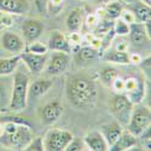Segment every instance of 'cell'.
Instances as JSON below:
<instances>
[{"instance_id":"1","label":"cell","mask_w":151,"mask_h":151,"mask_svg":"<svg viewBox=\"0 0 151 151\" xmlns=\"http://www.w3.org/2000/svg\"><path fill=\"white\" fill-rule=\"evenodd\" d=\"M65 94L69 102L79 109H92L97 102V85L85 74H74L65 81Z\"/></svg>"},{"instance_id":"19","label":"cell","mask_w":151,"mask_h":151,"mask_svg":"<svg viewBox=\"0 0 151 151\" xmlns=\"http://www.w3.org/2000/svg\"><path fill=\"white\" fill-rule=\"evenodd\" d=\"M83 142H85L87 149H90L92 151H106L109 149L103 134L98 131L90 132L83 138Z\"/></svg>"},{"instance_id":"16","label":"cell","mask_w":151,"mask_h":151,"mask_svg":"<svg viewBox=\"0 0 151 151\" xmlns=\"http://www.w3.org/2000/svg\"><path fill=\"white\" fill-rule=\"evenodd\" d=\"M47 47L50 50H52V51L65 52V53H69V55L71 52V45L68 41V37L63 33L58 32V30H56V32H53L51 34Z\"/></svg>"},{"instance_id":"30","label":"cell","mask_w":151,"mask_h":151,"mask_svg":"<svg viewBox=\"0 0 151 151\" xmlns=\"http://www.w3.org/2000/svg\"><path fill=\"white\" fill-rule=\"evenodd\" d=\"M87 146L83 142V139H80V138H74L69 142V144L67 145L65 150L67 151H82V150H86Z\"/></svg>"},{"instance_id":"34","label":"cell","mask_w":151,"mask_h":151,"mask_svg":"<svg viewBox=\"0 0 151 151\" xmlns=\"http://www.w3.org/2000/svg\"><path fill=\"white\" fill-rule=\"evenodd\" d=\"M119 18H121L123 22H126L127 24H131V23H134L135 22L134 15L132 14V11H129L128 9H123L122 12H121V16Z\"/></svg>"},{"instance_id":"38","label":"cell","mask_w":151,"mask_h":151,"mask_svg":"<svg viewBox=\"0 0 151 151\" xmlns=\"http://www.w3.org/2000/svg\"><path fill=\"white\" fill-rule=\"evenodd\" d=\"M128 47H129V45L123 39H119V40L115 41V50H117V51L127 52L128 51Z\"/></svg>"},{"instance_id":"18","label":"cell","mask_w":151,"mask_h":151,"mask_svg":"<svg viewBox=\"0 0 151 151\" xmlns=\"http://www.w3.org/2000/svg\"><path fill=\"white\" fill-rule=\"evenodd\" d=\"M137 145H138V137L133 135L128 131H122V133L117 138V140L109 147V150H111V151H124V150H129Z\"/></svg>"},{"instance_id":"40","label":"cell","mask_w":151,"mask_h":151,"mask_svg":"<svg viewBox=\"0 0 151 151\" xmlns=\"http://www.w3.org/2000/svg\"><path fill=\"white\" fill-rule=\"evenodd\" d=\"M142 56L138 53V52H133V53H129V63H135V64H139L142 62Z\"/></svg>"},{"instance_id":"22","label":"cell","mask_w":151,"mask_h":151,"mask_svg":"<svg viewBox=\"0 0 151 151\" xmlns=\"http://www.w3.org/2000/svg\"><path fill=\"white\" fill-rule=\"evenodd\" d=\"M19 62V55H15L7 58H0V76H7V75L15 73Z\"/></svg>"},{"instance_id":"14","label":"cell","mask_w":151,"mask_h":151,"mask_svg":"<svg viewBox=\"0 0 151 151\" xmlns=\"http://www.w3.org/2000/svg\"><path fill=\"white\" fill-rule=\"evenodd\" d=\"M30 9L28 0H0V10L10 15H23Z\"/></svg>"},{"instance_id":"42","label":"cell","mask_w":151,"mask_h":151,"mask_svg":"<svg viewBox=\"0 0 151 151\" xmlns=\"http://www.w3.org/2000/svg\"><path fill=\"white\" fill-rule=\"evenodd\" d=\"M110 1H115V0H97V3H99V4H102V5H105V4L110 3Z\"/></svg>"},{"instance_id":"10","label":"cell","mask_w":151,"mask_h":151,"mask_svg":"<svg viewBox=\"0 0 151 151\" xmlns=\"http://www.w3.org/2000/svg\"><path fill=\"white\" fill-rule=\"evenodd\" d=\"M1 47L12 55H19L26 50L27 45L23 37L14 32H4L1 35Z\"/></svg>"},{"instance_id":"8","label":"cell","mask_w":151,"mask_h":151,"mask_svg":"<svg viewBox=\"0 0 151 151\" xmlns=\"http://www.w3.org/2000/svg\"><path fill=\"white\" fill-rule=\"evenodd\" d=\"M21 60L24 63V65L28 68L30 74L33 75H39L45 69L46 63H47V53L40 55V53H34L32 51H28L26 48L23 52L19 53Z\"/></svg>"},{"instance_id":"39","label":"cell","mask_w":151,"mask_h":151,"mask_svg":"<svg viewBox=\"0 0 151 151\" xmlns=\"http://www.w3.org/2000/svg\"><path fill=\"white\" fill-rule=\"evenodd\" d=\"M139 64L144 68V73L146 74V75H150V56L147 57V58H145V59H142V62L139 63Z\"/></svg>"},{"instance_id":"43","label":"cell","mask_w":151,"mask_h":151,"mask_svg":"<svg viewBox=\"0 0 151 151\" xmlns=\"http://www.w3.org/2000/svg\"><path fill=\"white\" fill-rule=\"evenodd\" d=\"M139 1H142V3L146 4L147 6H151V0H139Z\"/></svg>"},{"instance_id":"33","label":"cell","mask_w":151,"mask_h":151,"mask_svg":"<svg viewBox=\"0 0 151 151\" xmlns=\"http://www.w3.org/2000/svg\"><path fill=\"white\" fill-rule=\"evenodd\" d=\"M99 21H100V19L97 17L96 14H91V15H88L87 17H85L83 23H86V26L88 27V29L93 30V29L97 27V24L99 23Z\"/></svg>"},{"instance_id":"32","label":"cell","mask_w":151,"mask_h":151,"mask_svg":"<svg viewBox=\"0 0 151 151\" xmlns=\"http://www.w3.org/2000/svg\"><path fill=\"white\" fill-rule=\"evenodd\" d=\"M26 48L28 50V51H32V52H34V53H40V55L47 53V51H48V47H47V46H45V45L41 44V42H36V41L29 44V46L26 47Z\"/></svg>"},{"instance_id":"4","label":"cell","mask_w":151,"mask_h":151,"mask_svg":"<svg viewBox=\"0 0 151 151\" xmlns=\"http://www.w3.org/2000/svg\"><path fill=\"white\" fill-rule=\"evenodd\" d=\"M33 139V134L30 131V126L18 123L17 128L10 133V134H3L0 137V143L4 144L7 147L23 150L26 147L29 142Z\"/></svg>"},{"instance_id":"29","label":"cell","mask_w":151,"mask_h":151,"mask_svg":"<svg viewBox=\"0 0 151 151\" xmlns=\"http://www.w3.org/2000/svg\"><path fill=\"white\" fill-rule=\"evenodd\" d=\"M23 150H26V151H42V150H45L42 137L33 138V139L29 142V144L24 147Z\"/></svg>"},{"instance_id":"13","label":"cell","mask_w":151,"mask_h":151,"mask_svg":"<svg viewBox=\"0 0 151 151\" xmlns=\"http://www.w3.org/2000/svg\"><path fill=\"white\" fill-rule=\"evenodd\" d=\"M129 39L133 46L135 47H144L150 41V36L145 30L144 23H131L129 24Z\"/></svg>"},{"instance_id":"35","label":"cell","mask_w":151,"mask_h":151,"mask_svg":"<svg viewBox=\"0 0 151 151\" xmlns=\"http://www.w3.org/2000/svg\"><path fill=\"white\" fill-rule=\"evenodd\" d=\"M47 3H48V0H34L35 7L39 11V14H41V15L47 14Z\"/></svg>"},{"instance_id":"36","label":"cell","mask_w":151,"mask_h":151,"mask_svg":"<svg viewBox=\"0 0 151 151\" xmlns=\"http://www.w3.org/2000/svg\"><path fill=\"white\" fill-rule=\"evenodd\" d=\"M111 88L114 90L115 92H117V93H122L123 92V79H121L117 75V78L111 83Z\"/></svg>"},{"instance_id":"2","label":"cell","mask_w":151,"mask_h":151,"mask_svg":"<svg viewBox=\"0 0 151 151\" xmlns=\"http://www.w3.org/2000/svg\"><path fill=\"white\" fill-rule=\"evenodd\" d=\"M29 76L24 71H16L12 83L9 109L12 112H21L26 109L28 102Z\"/></svg>"},{"instance_id":"37","label":"cell","mask_w":151,"mask_h":151,"mask_svg":"<svg viewBox=\"0 0 151 151\" xmlns=\"http://www.w3.org/2000/svg\"><path fill=\"white\" fill-rule=\"evenodd\" d=\"M81 40H82V37H81V35L79 34V32H70V35H69L68 41L70 42L71 48H73V45H80Z\"/></svg>"},{"instance_id":"45","label":"cell","mask_w":151,"mask_h":151,"mask_svg":"<svg viewBox=\"0 0 151 151\" xmlns=\"http://www.w3.org/2000/svg\"><path fill=\"white\" fill-rule=\"evenodd\" d=\"M123 3H126V4H128V3H131V1H133V0H122Z\"/></svg>"},{"instance_id":"25","label":"cell","mask_w":151,"mask_h":151,"mask_svg":"<svg viewBox=\"0 0 151 151\" xmlns=\"http://www.w3.org/2000/svg\"><path fill=\"white\" fill-rule=\"evenodd\" d=\"M117 75L119 74H117V70L115 68H112V67H105V68H103L102 70H100L99 76H100V80H102V82L105 86L111 87L112 81H114L117 78Z\"/></svg>"},{"instance_id":"23","label":"cell","mask_w":151,"mask_h":151,"mask_svg":"<svg viewBox=\"0 0 151 151\" xmlns=\"http://www.w3.org/2000/svg\"><path fill=\"white\" fill-rule=\"evenodd\" d=\"M103 9L105 11V18L110 21H115L121 16V12L124 7L122 0H115V1H110L103 5Z\"/></svg>"},{"instance_id":"20","label":"cell","mask_w":151,"mask_h":151,"mask_svg":"<svg viewBox=\"0 0 151 151\" xmlns=\"http://www.w3.org/2000/svg\"><path fill=\"white\" fill-rule=\"evenodd\" d=\"M83 21H85L83 10L80 9V7L74 9L67 16V19H65L67 29L69 32H80V29L83 26Z\"/></svg>"},{"instance_id":"44","label":"cell","mask_w":151,"mask_h":151,"mask_svg":"<svg viewBox=\"0 0 151 151\" xmlns=\"http://www.w3.org/2000/svg\"><path fill=\"white\" fill-rule=\"evenodd\" d=\"M3 133H4V128H3V123H0V137L3 135Z\"/></svg>"},{"instance_id":"21","label":"cell","mask_w":151,"mask_h":151,"mask_svg":"<svg viewBox=\"0 0 151 151\" xmlns=\"http://www.w3.org/2000/svg\"><path fill=\"white\" fill-rule=\"evenodd\" d=\"M122 131H123L122 129V126L119 122H114V123H110V124L104 126V127L102 128V132H100V133L103 134V137H104V139H105L108 146L110 147L112 144H114L117 140V138L120 137V134L122 133Z\"/></svg>"},{"instance_id":"6","label":"cell","mask_w":151,"mask_h":151,"mask_svg":"<svg viewBox=\"0 0 151 151\" xmlns=\"http://www.w3.org/2000/svg\"><path fill=\"white\" fill-rule=\"evenodd\" d=\"M73 134L68 131L59 129V128H51L45 134L44 139V147L48 151H63L65 150L69 142L73 139Z\"/></svg>"},{"instance_id":"12","label":"cell","mask_w":151,"mask_h":151,"mask_svg":"<svg viewBox=\"0 0 151 151\" xmlns=\"http://www.w3.org/2000/svg\"><path fill=\"white\" fill-rule=\"evenodd\" d=\"M63 114V105L58 102V100H52V102L46 103L39 111V115L41 121L45 124H52Z\"/></svg>"},{"instance_id":"7","label":"cell","mask_w":151,"mask_h":151,"mask_svg":"<svg viewBox=\"0 0 151 151\" xmlns=\"http://www.w3.org/2000/svg\"><path fill=\"white\" fill-rule=\"evenodd\" d=\"M123 92L135 105L142 103L145 97V81L142 76H129L123 80Z\"/></svg>"},{"instance_id":"28","label":"cell","mask_w":151,"mask_h":151,"mask_svg":"<svg viewBox=\"0 0 151 151\" xmlns=\"http://www.w3.org/2000/svg\"><path fill=\"white\" fill-rule=\"evenodd\" d=\"M64 7V0H48L47 3V12L50 15H58Z\"/></svg>"},{"instance_id":"26","label":"cell","mask_w":151,"mask_h":151,"mask_svg":"<svg viewBox=\"0 0 151 151\" xmlns=\"http://www.w3.org/2000/svg\"><path fill=\"white\" fill-rule=\"evenodd\" d=\"M78 56L81 60L88 62V60H93L97 56H98V50L92 47V46H82L79 48L78 51Z\"/></svg>"},{"instance_id":"27","label":"cell","mask_w":151,"mask_h":151,"mask_svg":"<svg viewBox=\"0 0 151 151\" xmlns=\"http://www.w3.org/2000/svg\"><path fill=\"white\" fill-rule=\"evenodd\" d=\"M112 30H114L115 35H119V36L127 35L129 33V24L123 22L121 18H117L114 21V24H112Z\"/></svg>"},{"instance_id":"11","label":"cell","mask_w":151,"mask_h":151,"mask_svg":"<svg viewBox=\"0 0 151 151\" xmlns=\"http://www.w3.org/2000/svg\"><path fill=\"white\" fill-rule=\"evenodd\" d=\"M42 32H44V23L37 21V19L27 18L22 23L23 37H24V41L28 42V44L36 41L41 36Z\"/></svg>"},{"instance_id":"3","label":"cell","mask_w":151,"mask_h":151,"mask_svg":"<svg viewBox=\"0 0 151 151\" xmlns=\"http://www.w3.org/2000/svg\"><path fill=\"white\" fill-rule=\"evenodd\" d=\"M151 124V111L150 108L139 104H135L133 106L132 114L129 121L127 123V131L131 132L133 135L139 137L146 128Z\"/></svg>"},{"instance_id":"9","label":"cell","mask_w":151,"mask_h":151,"mask_svg":"<svg viewBox=\"0 0 151 151\" xmlns=\"http://www.w3.org/2000/svg\"><path fill=\"white\" fill-rule=\"evenodd\" d=\"M69 63H70L69 53L56 51L51 57H50V59H47L46 71L48 75L57 76V75H60L62 73H64L68 69Z\"/></svg>"},{"instance_id":"5","label":"cell","mask_w":151,"mask_h":151,"mask_svg":"<svg viewBox=\"0 0 151 151\" xmlns=\"http://www.w3.org/2000/svg\"><path fill=\"white\" fill-rule=\"evenodd\" d=\"M134 104L127 98L124 93H117L111 98L110 109L111 112L121 126H127Z\"/></svg>"},{"instance_id":"15","label":"cell","mask_w":151,"mask_h":151,"mask_svg":"<svg viewBox=\"0 0 151 151\" xmlns=\"http://www.w3.org/2000/svg\"><path fill=\"white\" fill-rule=\"evenodd\" d=\"M52 87V81L46 79H37L28 86V100H36L44 97Z\"/></svg>"},{"instance_id":"24","label":"cell","mask_w":151,"mask_h":151,"mask_svg":"<svg viewBox=\"0 0 151 151\" xmlns=\"http://www.w3.org/2000/svg\"><path fill=\"white\" fill-rule=\"evenodd\" d=\"M104 59L110 63H115V64H129V53L121 52L114 48L105 53Z\"/></svg>"},{"instance_id":"46","label":"cell","mask_w":151,"mask_h":151,"mask_svg":"<svg viewBox=\"0 0 151 151\" xmlns=\"http://www.w3.org/2000/svg\"><path fill=\"white\" fill-rule=\"evenodd\" d=\"M82 1H90V0H82Z\"/></svg>"},{"instance_id":"17","label":"cell","mask_w":151,"mask_h":151,"mask_svg":"<svg viewBox=\"0 0 151 151\" xmlns=\"http://www.w3.org/2000/svg\"><path fill=\"white\" fill-rule=\"evenodd\" d=\"M127 9L132 11L135 22L138 23H145L146 21L151 19V6H147L146 4L139 1V0H133V1L128 3Z\"/></svg>"},{"instance_id":"31","label":"cell","mask_w":151,"mask_h":151,"mask_svg":"<svg viewBox=\"0 0 151 151\" xmlns=\"http://www.w3.org/2000/svg\"><path fill=\"white\" fill-rule=\"evenodd\" d=\"M14 23V18H12V15L7 14L5 11L0 10V29H5L12 26Z\"/></svg>"},{"instance_id":"41","label":"cell","mask_w":151,"mask_h":151,"mask_svg":"<svg viewBox=\"0 0 151 151\" xmlns=\"http://www.w3.org/2000/svg\"><path fill=\"white\" fill-rule=\"evenodd\" d=\"M6 96H5V90H4V87L3 86H0V111H1V109L4 108V104L5 102H7L6 100Z\"/></svg>"}]
</instances>
